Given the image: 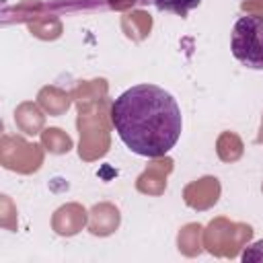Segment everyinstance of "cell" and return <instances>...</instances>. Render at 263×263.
I'll return each mask as SVG.
<instances>
[{
    "instance_id": "9a60e30c",
    "label": "cell",
    "mask_w": 263,
    "mask_h": 263,
    "mask_svg": "<svg viewBox=\"0 0 263 263\" xmlns=\"http://www.w3.org/2000/svg\"><path fill=\"white\" fill-rule=\"evenodd\" d=\"M39 136H41L43 148L49 150L51 154H68L72 150V146H74L72 138L60 127H45Z\"/></svg>"
},
{
    "instance_id": "2e32d148",
    "label": "cell",
    "mask_w": 263,
    "mask_h": 263,
    "mask_svg": "<svg viewBox=\"0 0 263 263\" xmlns=\"http://www.w3.org/2000/svg\"><path fill=\"white\" fill-rule=\"evenodd\" d=\"M72 97L76 103H86V101H99L107 97V80L97 78V80H82L74 86Z\"/></svg>"
},
{
    "instance_id": "5b68a950",
    "label": "cell",
    "mask_w": 263,
    "mask_h": 263,
    "mask_svg": "<svg viewBox=\"0 0 263 263\" xmlns=\"http://www.w3.org/2000/svg\"><path fill=\"white\" fill-rule=\"evenodd\" d=\"M43 144L27 142L21 136L4 134L0 140V164L8 171L31 175L37 173L43 164Z\"/></svg>"
},
{
    "instance_id": "ba28073f",
    "label": "cell",
    "mask_w": 263,
    "mask_h": 263,
    "mask_svg": "<svg viewBox=\"0 0 263 263\" xmlns=\"http://www.w3.org/2000/svg\"><path fill=\"white\" fill-rule=\"evenodd\" d=\"M88 224V212L82 203L70 201L60 205L51 216V230L60 236H74Z\"/></svg>"
},
{
    "instance_id": "e0dca14e",
    "label": "cell",
    "mask_w": 263,
    "mask_h": 263,
    "mask_svg": "<svg viewBox=\"0 0 263 263\" xmlns=\"http://www.w3.org/2000/svg\"><path fill=\"white\" fill-rule=\"evenodd\" d=\"M29 31L43 41L58 39L62 35V21L58 16H35L29 23Z\"/></svg>"
},
{
    "instance_id": "8fae6325",
    "label": "cell",
    "mask_w": 263,
    "mask_h": 263,
    "mask_svg": "<svg viewBox=\"0 0 263 263\" xmlns=\"http://www.w3.org/2000/svg\"><path fill=\"white\" fill-rule=\"evenodd\" d=\"M72 101H74L72 92H68V90H64V88H60V86H55V84H47V86H43V88L37 92V103H39V107H41L47 115H53V117L64 115V113L70 109Z\"/></svg>"
},
{
    "instance_id": "9c48e42d",
    "label": "cell",
    "mask_w": 263,
    "mask_h": 263,
    "mask_svg": "<svg viewBox=\"0 0 263 263\" xmlns=\"http://www.w3.org/2000/svg\"><path fill=\"white\" fill-rule=\"evenodd\" d=\"M121 224V212L111 201L95 203L88 210V232L95 236H109Z\"/></svg>"
},
{
    "instance_id": "5bb4252c",
    "label": "cell",
    "mask_w": 263,
    "mask_h": 263,
    "mask_svg": "<svg viewBox=\"0 0 263 263\" xmlns=\"http://www.w3.org/2000/svg\"><path fill=\"white\" fill-rule=\"evenodd\" d=\"M216 154L222 162H236L245 154V144L238 134L222 132L216 140Z\"/></svg>"
},
{
    "instance_id": "30bf717a",
    "label": "cell",
    "mask_w": 263,
    "mask_h": 263,
    "mask_svg": "<svg viewBox=\"0 0 263 263\" xmlns=\"http://www.w3.org/2000/svg\"><path fill=\"white\" fill-rule=\"evenodd\" d=\"M45 111L39 107V103L23 101L14 109V123L16 127L27 136H37L45 129Z\"/></svg>"
},
{
    "instance_id": "52a82bcc",
    "label": "cell",
    "mask_w": 263,
    "mask_h": 263,
    "mask_svg": "<svg viewBox=\"0 0 263 263\" xmlns=\"http://www.w3.org/2000/svg\"><path fill=\"white\" fill-rule=\"evenodd\" d=\"M171 173H173V158L156 156L136 179V189L144 195H162Z\"/></svg>"
},
{
    "instance_id": "ac0fdd59",
    "label": "cell",
    "mask_w": 263,
    "mask_h": 263,
    "mask_svg": "<svg viewBox=\"0 0 263 263\" xmlns=\"http://www.w3.org/2000/svg\"><path fill=\"white\" fill-rule=\"evenodd\" d=\"M154 2H156L158 10L173 12V14H179V16H187L189 10H193L201 4V0H154Z\"/></svg>"
},
{
    "instance_id": "4fadbf2b",
    "label": "cell",
    "mask_w": 263,
    "mask_h": 263,
    "mask_svg": "<svg viewBox=\"0 0 263 263\" xmlns=\"http://www.w3.org/2000/svg\"><path fill=\"white\" fill-rule=\"evenodd\" d=\"M177 249L185 257H197L203 251V226L197 222L185 224L177 234Z\"/></svg>"
},
{
    "instance_id": "277c9868",
    "label": "cell",
    "mask_w": 263,
    "mask_h": 263,
    "mask_svg": "<svg viewBox=\"0 0 263 263\" xmlns=\"http://www.w3.org/2000/svg\"><path fill=\"white\" fill-rule=\"evenodd\" d=\"M230 51L242 66L263 70V16L245 14L234 23Z\"/></svg>"
},
{
    "instance_id": "6da1fadb",
    "label": "cell",
    "mask_w": 263,
    "mask_h": 263,
    "mask_svg": "<svg viewBox=\"0 0 263 263\" xmlns=\"http://www.w3.org/2000/svg\"><path fill=\"white\" fill-rule=\"evenodd\" d=\"M111 125L136 154L156 158L177 144L181 109L171 92L156 84H136L111 103Z\"/></svg>"
},
{
    "instance_id": "7c38bea8",
    "label": "cell",
    "mask_w": 263,
    "mask_h": 263,
    "mask_svg": "<svg viewBox=\"0 0 263 263\" xmlns=\"http://www.w3.org/2000/svg\"><path fill=\"white\" fill-rule=\"evenodd\" d=\"M121 31L132 41H144L152 31V16L146 10H129L121 16Z\"/></svg>"
},
{
    "instance_id": "603a6c76",
    "label": "cell",
    "mask_w": 263,
    "mask_h": 263,
    "mask_svg": "<svg viewBox=\"0 0 263 263\" xmlns=\"http://www.w3.org/2000/svg\"><path fill=\"white\" fill-rule=\"evenodd\" d=\"M259 138H263V117H261V132H259Z\"/></svg>"
},
{
    "instance_id": "7a4b0ae2",
    "label": "cell",
    "mask_w": 263,
    "mask_h": 263,
    "mask_svg": "<svg viewBox=\"0 0 263 263\" xmlns=\"http://www.w3.org/2000/svg\"><path fill=\"white\" fill-rule=\"evenodd\" d=\"M109 121H111V111L107 113V97L99 101L78 103V121H76L80 132L78 156L82 160L92 162L109 152L111 146Z\"/></svg>"
},
{
    "instance_id": "ffe728a7",
    "label": "cell",
    "mask_w": 263,
    "mask_h": 263,
    "mask_svg": "<svg viewBox=\"0 0 263 263\" xmlns=\"http://www.w3.org/2000/svg\"><path fill=\"white\" fill-rule=\"evenodd\" d=\"M240 8L247 14H259V16H263V0H245L240 4Z\"/></svg>"
},
{
    "instance_id": "7402d4cb",
    "label": "cell",
    "mask_w": 263,
    "mask_h": 263,
    "mask_svg": "<svg viewBox=\"0 0 263 263\" xmlns=\"http://www.w3.org/2000/svg\"><path fill=\"white\" fill-rule=\"evenodd\" d=\"M134 2H136V0H109L111 8H115V10H125V8H129Z\"/></svg>"
},
{
    "instance_id": "8992f818",
    "label": "cell",
    "mask_w": 263,
    "mask_h": 263,
    "mask_svg": "<svg viewBox=\"0 0 263 263\" xmlns=\"http://www.w3.org/2000/svg\"><path fill=\"white\" fill-rule=\"evenodd\" d=\"M220 193H222L220 181L212 175H205V177L195 179V181H191L183 187V201L191 210L205 212V210H210L218 203Z\"/></svg>"
},
{
    "instance_id": "44dd1931",
    "label": "cell",
    "mask_w": 263,
    "mask_h": 263,
    "mask_svg": "<svg viewBox=\"0 0 263 263\" xmlns=\"http://www.w3.org/2000/svg\"><path fill=\"white\" fill-rule=\"evenodd\" d=\"M2 218H0V222H2V226L4 228H8V224H10V220H8V216H12L10 212H14V205H12V201H10V197L8 195H2Z\"/></svg>"
},
{
    "instance_id": "cb8c5ba5",
    "label": "cell",
    "mask_w": 263,
    "mask_h": 263,
    "mask_svg": "<svg viewBox=\"0 0 263 263\" xmlns=\"http://www.w3.org/2000/svg\"><path fill=\"white\" fill-rule=\"evenodd\" d=\"M259 140H261V142H263V138H259Z\"/></svg>"
},
{
    "instance_id": "3957f363",
    "label": "cell",
    "mask_w": 263,
    "mask_h": 263,
    "mask_svg": "<svg viewBox=\"0 0 263 263\" xmlns=\"http://www.w3.org/2000/svg\"><path fill=\"white\" fill-rule=\"evenodd\" d=\"M253 238V226L245 222H232L224 216L214 218L203 228V249L214 257L234 259Z\"/></svg>"
},
{
    "instance_id": "d6986e66",
    "label": "cell",
    "mask_w": 263,
    "mask_h": 263,
    "mask_svg": "<svg viewBox=\"0 0 263 263\" xmlns=\"http://www.w3.org/2000/svg\"><path fill=\"white\" fill-rule=\"evenodd\" d=\"M242 261H263V240L253 242L251 247H247V251L242 253Z\"/></svg>"
}]
</instances>
